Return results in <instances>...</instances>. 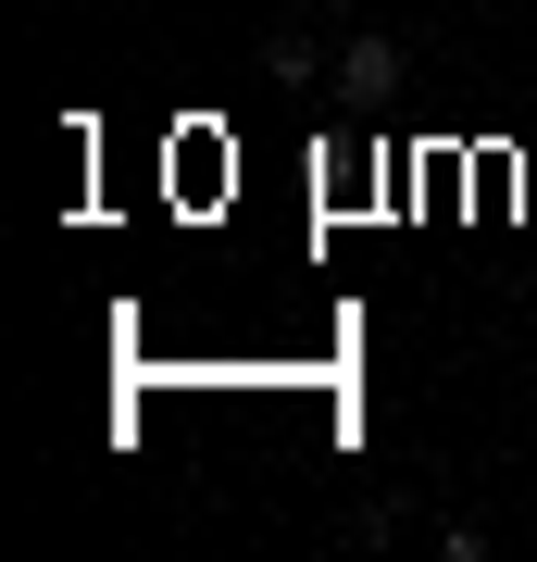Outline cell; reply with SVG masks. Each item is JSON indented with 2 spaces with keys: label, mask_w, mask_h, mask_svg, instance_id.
Returning <instances> with one entry per match:
<instances>
[{
  "label": "cell",
  "mask_w": 537,
  "mask_h": 562,
  "mask_svg": "<svg viewBox=\"0 0 537 562\" xmlns=\"http://www.w3.org/2000/svg\"><path fill=\"white\" fill-rule=\"evenodd\" d=\"M325 88H350V101H388V88H400V38H388V25H362V38H338V63H325Z\"/></svg>",
  "instance_id": "obj_1"
}]
</instances>
